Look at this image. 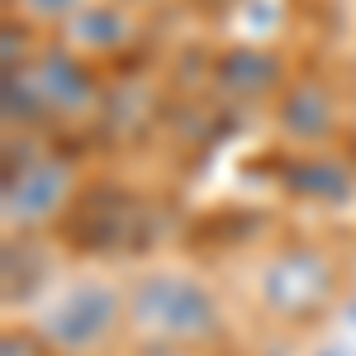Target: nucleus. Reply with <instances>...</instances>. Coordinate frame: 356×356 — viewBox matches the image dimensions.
<instances>
[{
  "label": "nucleus",
  "instance_id": "f03ea898",
  "mask_svg": "<svg viewBox=\"0 0 356 356\" xmlns=\"http://www.w3.org/2000/svg\"><path fill=\"white\" fill-rule=\"evenodd\" d=\"M124 318H129V300L114 285L86 275L53 290V300L33 318V332L48 347V356H95L119 332Z\"/></svg>",
  "mask_w": 356,
  "mask_h": 356
},
{
  "label": "nucleus",
  "instance_id": "20e7f679",
  "mask_svg": "<svg viewBox=\"0 0 356 356\" xmlns=\"http://www.w3.org/2000/svg\"><path fill=\"white\" fill-rule=\"evenodd\" d=\"M261 290H266V304H271L275 314L304 318V314H314L318 304L328 300L332 271H328V261L314 257V252H280L271 266H266Z\"/></svg>",
  "mask_w": 356,
  "mask_h": 356
},
{
  "label": "nucleus",
  "instance_id": "f8f14e48",
  "mask_svg": "<svg viewBox=\"0 0 356 356\" xmlns=\"http://www.w3.org/2000/svg\"><path fill=\"white\" fill-rule=\"evenodd\" d=\"M138 356H191L186 347H171V342H147Z\"/></svg>",
  "mask_w": 356,
  "mask_h": 356
},
{
  "label": "nucleus",
  "instance_id": "7ed1b4c3",
  "mask_svg": "<svg viewBox=\"0 0 356 356\" xmlns=\"http://www.w3.org/2000/svg\"><path fill=\"white\" fill-rule=\"evenodd\" d=\"M67 200H72V166L57 157H33L5 171V223L10 228H38L57 219Z\"/></svg>",
  "mask_w": 356,
  "mask_h": 356
},
{
  "label": "nucleus",
  "instance_id": "39448f33",
  "mask_svg": "<svg viewBox=\"0 0 356 356\" xmlns=\"http://www.w3.org/2000/svg\"><path fill=\"white\" fill-rule=\"evenodd\" d=\"M24 72L33 76L48 114H81V110L95 105V81H90L86 62L72 53V48H48V53H38Z\"/></svg>",
  "mask_w": 356,
  "mask_h": 356
},
{
  "label": "nucleus",
  "instance_id": "6e6552de",
  "mask_svg": "<svg viewBox=\"0 0 356 356\" xmlns=\"http://www.w3.org/2000/svg\"><path fill=\"white\" fill-rule=\"evenodd\" d=\"M280 181L290 186L304 200H323V204H337L352 195V171L332 157H304V162H290V171H280Z\"/></svg>",
  "mask_w": 356,
  "mask_h": 356
},
{
  "label": "nucleus",
  "instance_id": "423d86ee",
  "mask_svg": "<svg viewBox=\"0 0 356 356\" xmlns=\"http://www.w3.org/2000/svg\"><path fill=\"white\" fill-rule=\"evenodd\" d=\"M280 134L295 143H318L332 134V95L318 81H295L280 100Z\"/></svg>",
  "mask_w": 356,
  "mask_h": 356
},
{
  "label": "nucleus",
  "instance_id": "9d476101",
  "mask_svg": "<svg viewBox=\"0 0 356 356\" xmlns=\"http://www.w3.org/2000/svg\"><path fill=\"white\" fill-rule=\"evenodd\" d=\"M15 5L38 24H72L86 10V0H15Z\"/></svg>",
  "mask_w": 356,
  "mask_h": 356
},
{
  "label": "nucleus",
  "instance_id": "f257e3e1",
  "mask_svg": "<svg viewBox=\"0 0 356 356\" xmlns=\"http://www.w3.org/2000/svg\"><path fill=\"white\" fill-rule=\"evenodd\" d=\"M129 300V323L147 342H171V347H191L209 342L223 332L219 300L186 271H152L134 280Z\"/></svg>",
  "mask_w": 356,
  "mask_h": 356
},
{
  "label": "nucleus",
  "instance_id": "9b49d317",
  "mask_svg": "<svg viewBox=\"0 0 356 356\" xmlns=\"http://www.w3.org/2000/svg\"><path fill=\"white\" fill-rule=\"evenodd\" d=\"M33 352H48V347L38 342V332H33V337H15V332H5V356H33Z\"/></svg>",
  "mask_w": 356,
  "mask_h": 356
},
{
  "label": "nucleus",
  "instance_id": "0eeeda50",
  "mask_svg": "<svg viewBox=\"0 0 356 356\" xmlns=\"http://www.w3.org/2000/svg\"><path fill=\"white\" fill-rule=\"evenodd\" d=\"M214 76H219L223 95H233V100H261L280 81V62L266 48H233V53H223Z\"/></svg>",
  "mask_w": 356,
  "mask_h": 356
},
{
  "label": "nucleus",
  "instance_id": "1a4fd4ad",
  "mask_svg": "<svg viewBox=\"0 0 356 356\" xmlns=\"http://www.w3.org/2000/svg\"><path fill=\"white\" fill-rule=\"evenodd\" d=\"M72 38H76L81 48L110 53V48H119V43L129 38V19H124L119 10H95V5H86L81 15L72 19Z\"/></svg>",
  "mask_w": 356,
  "mask_h": 356
}]
</instances>
